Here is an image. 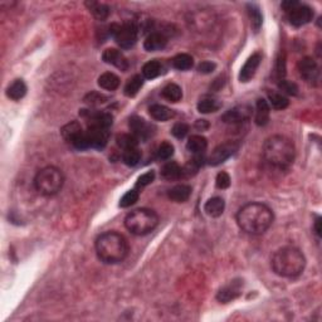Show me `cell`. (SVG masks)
<instances>
[{
  "label": "cell",
  "mask_w": 322,
  "mask_h": 322,
  "mask_svg": "<svg viewBox=\"0 0 322 322\" xmlns=\"http://www.w3.org/2000/svg\"><path fill=\"white\" fill-rule=\"evenodd\" d=\"M208 147V141L204 136L201 135H193L189 137L186 142V149L194 155H199V154H204V151Z\"/></svg>",
  "instance_id": "603a6c76"
},
{
  "label": "cell",
  "mask_w": 322,
  "mask_h": 322,
  "mask_svg": "<svg viewBox=\"0 0 322 322\" xmlns=\"http://www.w3.org/2000/svg\"><path fill=\"white\" fill-rule=\"evenodd\" d=\"M161 176L166 180H176L183 176V169L175 161H170L165 164L161 169Z\"/></svg>",
  "instance_id": "484cf974"
},
{
  "label": "cell",
  "mask_w": 322,
  "mask_h": 322,
  "mask_svg": "<svg viewBox=\"0 0 322 322\" xmlns=\"http://www.w3.org/2000/svg\"><path fill=\"white\" fill-rule=\"evenodd\" d=\"M162 71V64L159 61L154 60L150 61V62L145 63L144 67H142V74H144L145 78L147 80H154V78L159 77L161 74Z\"/></svg>",
  "instance_id": "1f68e13d"
},
{
  "label": "cell",
  "mask_w": 322,
  "mask_h": 322,
  "mask_svg": "<svg viewBox=\"0 0 322 322\" xmlns=\"http://www.w3.org/2000/svg\"><path fill=\"white\" fill-rule=\"evenodd\" d=\"M102 60L105 61L106 63L112 64V66H115L116 68L121 69V71H124V72L127 71L128 67H130L127 58H126L125 55L121 53V50H119V49H115V48L106 49L102 54Z\"/></svg>",
  "instance_id": "e0dca14e"
},
{
  "label": "cell",
  "mask_w": 322,
  "mask_h": 322,
  "mask_svg": "<svg viewBox=\"0 0 322 322\" xmlns=\"http://www.w3.org/2000/svg\"><path fill=\"white\" fill-rule=\"evenodd\" d=\"M154 179H155V173H154V172H147V173L142 174V175L140 176L139 179H137L136 186L137 187L147 186V185H149V184L153 183Z\"/></svg>",
  "instance_id": "7bdbcfd3"
},
{
  "label": "cell",
  "mask_w": 322,
  "mask_h": 322,
  "mask_svg": "<svg viewBox=\"0 0 322 322\" xmlns=\"http://www.w3.org/2000/svg\"><path fill=\"white\" fill-rule=\"evenodd\" d=\"M195 128L199 131H205L209 128V122L206 121V120H198L197 122H195Z\"/></svg>",
  "instance_id": "7dc6e473"
},
{
  "label": "cell",
  "mask_w": 322,
  "mask_h": 322,
  "mask_svg": "<svg viewBox=\"0 0 322 322\" xmlns=\"http://www.w3.org/2000/svg\"><path fill=\"white\" fill-rule=\"evenodd\" d=\"M27 94V85L23 80H15L7 88V96L13 101H21Z\"/></svg>",
  "instance_id": "cb8c5ba5"
},
{
  "label": "cell",
  "mask_w": 322,
  "mask_h": 322,
  "mask_svg": "<svg viewBox=\"0 0 322 322\" xmlns=\"http://www.w3.org/2000/svg\"><path fill=\"white\" fill-rule=\"evenodd\" d=\"M86 5L88 7L89 12L93 14L94 18H97L99 21H105L108 15H110V7L106 4H102V3H97V2H87Z\"/></svg>",
  "instance_id": "83f0119b"
},
{
  "label": "cell",
  "mask_w": 322,
  "mask_h": 322,
  "mask_svg": "<svg viewBox=\"0 0 322 322\" xmlns=\"http://www.w3.org/2000/svg\"><path fill=\"white\" fill-rule=\"evenodd\" d=\"M187 132H189V126L184 124V122H178V124H175L172 130V134L176 137V139H184V137L187 135Z\"/></svg>",
  "instance_id": "b9f144b4"
},
{
  "label": "cell",
  "mask_w": 322,
  "mask_h": 322,
  "mask_svg": "<svg viewBox=\"0 0 322 322\" xmlns=\"http://www.w3.org/2000/svg\"><path fill=\"white\" fill-rule=\"evenodd\" d=\"M270 115H271V108L268 105V101L264 99H259L256 103V124L258 126H266L270 121Z\"/></svg>",
  "instance_id": "ffe728a7"
},
{
  "label": "cell",
  "mask_w": 322,
  "mask_h": 322,
  "mask_svg": "<svg viewBox=\"0 0 322 322\" xmlns=\"http://www.w3.org/2000/svg\"><path fill=\"white\" fill-rule=\"evenodd\" d=\"M243 283L240 281H233L231 285L224 286L220 288L219 292L217 293V299L222 304H228V302L234 301L242 295Z\"/></svg>",
  "instance_id": "2e32d148"
},
{
  "label": "cell",
  "mask_w": 322,
  "mask_h": 322,
  "mask_svg": "<svg viewBox=\"0 0 322 322\" xmlns=\"http://www.w3.org/2000/svg\"><path fill=\"white\" fill-rule=\"evenodd\" d=\"M220 108V102L218 100L212 99V97H204L199 101L198 111L200 113H213L217 112Z\"/></svg>",
  "instance_id": "d6a6232c"
},
{
  "label": "cell",
  "mask_w": 322,
  "mask_h": 322,
  "mask_svg": "<svg viewBox=\"0 0 322 322\" xmlns=\"http://www.w3.org/2000/svg\"><path fill=\"white\" fill-rule=\"evenodd\" d=\"M278 87L282 92H285V93H287V94H291V96H297L298 94L297 85L291 82V81L281 80L278 83Z\"/></svg>",
  "instance_id": "ab89813d"
},
{
  "label": "cell",
  "mask_w": 322,
  "mask_h": 322,
  "mask_svg": "<svg viewBox=\"0 0 322 322\" xmlns=\"http://www.w3.org/2000/svg\"><path fill=\"white\" fill-rule=\"evenodd\" d=\"M263 158L272 167L286 170L295 161L296 147L288 137L273 135L263 144Z\"/></svg>",
  "instance_id": "7a4b0ae2"
},
{
  "label": "cell",
  "mask_w": 322,
  "mask_h": 322,
  "mask_svg": "<svg viewBox=\"0 0 322 322\" xmlns=\"http://www.w3.org/2000/svg\"><path fill=\"white\" fill-rule=\"evenodd\" d=\"M239 149V145L234 141H226L224 144H220L219 146L213 150L211 158H209V164L212 166H218L222 162L228 160L231 156H233Z\"/></svg>",
  "instance_id": "30bf717a"
},
{
  "label": "cell",
  "mask_w": 322,
  "mask_h": 322,
  "mask_svg": "<svg viewBox=\"0 0 322 322\" xmlns=\"http://www.w3.org/2000/svg\"><path fill=\"white\" fill-rule=\"evenodd\" d=\"M81 115L87 120L88 126H97V127L110 128L113 121V117L108 112L92 111V110H82Z\"/></svg>",
  "instance_id": "4fadbf2b"
},
{
  "label": "cell",
  "mask_w": 322,
  "mask_h": 322,
  "mask_svg": "<svg viewBox=\"0 0 322 322\" xmlns=\"http://www.w3.org/2000/svg\"><path fill=\"white\" fill-rule=\"evenodd\" d=\"M272 209L262 203H249L237 213V223L244 233L260 236L266 233L273 224Z\"/></svg>",
  "instance_id": "6da1fadb"
},
{
  "label": "cell",
  "mask_w": 322,
  "mask_h": 322,
  "mask_svg": "<svg viewBox=\"0 0 322 322\" xmlns=\"http://www.w3.org/2000/svg\"><path fill=\"white\" fill-rule=\"evenodd\" d=\"M273 272L285 278H295L304 272L306 258L298 248L283 247L273 254L271 260Z\"/></svg>",
  "instance_id": "277c9868"
},
{
  "label": "cell",
  "mask_w": 322,
  "mask_h": 322,
  "mask_svg": "<svg viewBox=\"0 0 322 322\" xmlns=\"http://www.w3.org/2000/svg\"><path fill=\"white\" fill-rule=\"evenodd\" d=\"M297 4H298V2H295V0H287V2L282 3V8H283L285 12L287 13V12H290L291 9H293V8H295Z\"/></svg>",
  "instance_id": "bcb514c9"
},
{
  "label": "cell",
  "mask_w": 322,
  "mask_h": 322,
  "mask_svg": "<svg viewBox=\"0 0 322 322\" xmlns=\"http://www.w3.org/2000/svg\"><path fill=\"white\" fill-rule=\"evenodd\" d=\"M149 113L154 120H156V121H161V122L167 121V120H170L172 117H174L173 110H170L169 107H166V106H164V105H158V103H156V105L150 106Z\"/></svg>",
  "instance_id": "d4e9b609"
},
{
  "label": "cell",
  "mask_w": 322,
  "mask_h": 322,
  "mask_svg": "<svg viewBox=\"0 0 322 322\" xmlns=\"http://www.w3.org/2000/svg\"><path fill=\"white\" fill-rule=\"evenodd\" d=\"M142 85H144V78L140 74H135L134 77H131L130 80L127 81L125 86V94L127 97H135L139 91L141 89Z\"/></svg>",
  "instance_id": "f546056e"
},
{
  "label": "cell",
  "mask_w": 322,
  "mask_h": 322,
  "mask_svg": "<svg viewBox=\"0 0 322 322\" xmlns=\"http://www.w3.org/2000/svg\"><path fill=\"white\" fill-rule=\"evenodd\" d=\"M116 142L120 147H122L124 150L128 149H135L139 145V140L136 136L131 135V134H121L116 137Z\"/></svg>",
  "instance_id": "d590c367"
},
{
  "label": "cell",
  "mask_w": 322,
  "mask_h": 322,
  "mask_svg": "<svg viewBox=\"0 0 322 322\" xmlns=\"http://www.w3.org/2000/svg\"><path fill=\"white\" fill-rule=\"evenodd\" d=\"M85 136L88 149L101 150L107 145L108 128L97 127V126H88L87 131H85Z\"/></svg>",
  "instance_id": "ba28073f"
},
{
  "label": "cell",
  "mask_w": 322,
  "mask_h": 322,
  "mask_svg": "<svg viewBox=\"0 0 322 322\" xmlns=\"http://www.w3.org/2000/svg\"><path fill=\"white\" fill-rule=\"evenodd\" d=\"M224 209H225V201L223 198L214 197L209 199L204 205V212L212 218H218L223 214Z\"/></svg>",
  "instance_id": "44dd1931"
},
{
  "label": "cell",
  "mask_w": 322,
  "mask_h": 322,
  "mask_svg": "<svg viewBox=\"0 0 322 322\" xmlns=\"http://www.w3.org/2000/svg\"><path fill=\"white\" fill-rule=\"evenodd\" d=\"M128 126H130L131 131H132V135L137 137V140H142V141H146L149 137L153 136V126L147 124L144 119L139 116H132L130 117V121H128Z\"/></svg>",
  "instance_id": "5bb4252c"
},
{
  "label": "cell",
  "mask_w": 322,
  "mask_h": 322,
  "mask_svg": "<svg viewBox=\"0 0 322 322\" xmlns=\"http://www.w3.org/2000/svg\"><path fill=\"white\" fill-rule=\"evenodd\" d=\"M94 248L99 259L106 264L122 262L130 251L127 239L117 232H106L101 234L96 239Z\"/></svg>",
  "instance_id": "3957f363"
},
{
  "label": "cell",
  "mask_w": 322,
  "mask_h": 322,
  "mask_svg": "<svg viewBox=\"0 0 322 322\" xmlns=\"http://www.w3.org/2000/svg\"><path fill=\"white\" fill-rule=\"evenodd\" d=\"M167 38L165 37L162 33H151L146 37L144 42V48L147 52H156V50H161L166 47Z\"/></svg>",
  "instance_id": "ac0fdd59"
},
{
  "label": "cell",
  "mask_w": 322,
  "mask_h": 322,
  "mask_svg": "<svg viewBox=\"0 0 322 322\" xmlns=\"http://www.w3.org/2000/svg\"><path fill=\"white\" fill-rule=\"evenodd\" d=\"M215 68H217V64L213 63V62H209V61H204V62H201L198 66L199 73H203V74L212 73V72L214 71Z\"/></svg>",
  "instance_id": "ee69618b"
},
{
  "label": "cell",
  "mask_w": 322,
  "mask_h": 322,
  "mask_svg": "<svg viewBox=\"0 0 322 322\" xmlns=\"http://www.w3.org/2000/svg\"><path fill=\"white\" fill-rule=\"evenodd\" d=\"M287 18L290 23L295 27H302L305 24H309L313 18V10L309 5L298 4L293 9L287 12Z\"/></svg>",
  "instance_id": "8fae6325"
},
{
  "label": "cell",
  "mask_w": 322,
  "mask_h": 322,
  "mask_svg": "<svg viewBox=\"0 0 322 322\" xmlns=\"http://www.w3.org/2000/svg\"><path fill=\"white\" fill-rule=\"evenodd\" d=\"M248 14H249V18H251V24L252 28H253L254 32H258L262 27V13H260L258 5L256 4H248Z\"/></svg>",
  "instance_id": "e575fe53"
},
{
  "label": "cell",
  "mask_w": 322,
  "mask_h": 322,
  "mask_svg": "<svg viewBox=\"0 0 322 322\" xmlns=\"http://www.w3.org/2000/svg\"><path fill=\"white\" fill-rule=\"evenodd\" d=\"M174 155V146L170 142H161L158 147V158L160 160H169Z\"/></svg>",
  "instance_id": "74e56055"
},
{
  "label": "cell",
  "mask_w": 322,
  "mask_h": 322,
  "mask_svg": "<svg viewBox=\"0 0 322 322\" xmlns=\"http://www.w3.org/2000/svg\"><path fill=\"white\" fill-rule=\"evenodd\" d=\"M193 66H194V60L192 55L186 53H180L173 58V67L179 71H187L193 68Z\"/></svg>",
  "instance_id": "4dcf8cb0"
},
{
  "label": "cell",
  "mask_w": 322,
  "mask_h": 322,
  "mask_svg": "<svg viewBox=\"0 0 322 322\" xmlns=\"http://www.w3.org/2000/svg\"><path fill=\"white\" fill-rule=\"evenodd\" d=\"M320 224H321V218L317 217V219H316V222H315V232H316V234H317V237H321Z\"/></svg>",
  "instance_id": "c3c4849f"
},
{
  "label": "cell",
  "mask_w": 322,
  "mask_h": 322,
  "mask_svg": "<svg viewBox=\"0 0 322 322\" xmlns=\"http://www.w3.org/2000/svg\"><path fill=\"white\" fill-rule=\"evenodd\" d=\"M110 33L122 49L132 48L137 42V28L134 23H124L122 25L112 24Z\"/></svg>",
  "instance_id": "52a82bcc"
},
{
  "label": "cell",
  "mask_w": 322,
  "mask_h": 322,
  "mask_svg": "<svg viewBox=\"0 0 322 322\" xmlns=\"http://www.w3.org/2000/svg\"><path fill=\"white\" fill-rule=\"evenodd\" d=\"M159 224V215L147 208L130 212L125 218V226L134 236H146Z\"/></svg>",
  "instance_id": "5b68a950"
},
{
  "label": "cell",
  "mask_w": 322,
  "mask_h": 322,
  "mask_svg": "<svg viewBox=\"0 0 322 322\" xmlns=\"http://www.w3.org/2000/svg\"><path fill=\"white\" fill-rule=\"evenodd\" d=\"M260 61H262V55H260V53L258 52L254 53V54H252L251 57L248 58L247 62L244 63V66L242 67V69H240L239 72L240 82L243 83L249 82V81L254 77V74H256L257 69H258L260 64Z\"/></svg>",
  "instance_id": "9a60e30c"
},
{
  "label": "cell",
  "mask_w": 322,
  "mask_h": 322,
  "mask_svg": "<svg viewBox=\"0 0 322 322\" xmlns=\"http://www.w3.org/2000/svg\"><path fill=\"white\" fill-rule=\"evenodd\" d=\"M137 200H139V192L137 190H128L120 200V206L121 208H128V206L134 205Z\"/></svg>",
  "instance_id": "f35d334b"
},
{
  "label": "cell",
  "mask_w": 322,
  "mask_h": 322,
  "mask_svg": "<svg viewBox=\"0 0 322 322\" xmlns=\"http://www.w3.org/2000/svg\"><path fill=\"white\" fill-rule=\"evenodd\" d=\"M122 160L127 166H136L141 160V153L140 150L135 147V149H128L124 151V155H122Z\"/></svg>",
  "instance_id": "8d00e7d4"
},
{
  "label": "cell",
  "mask_w": 322,
  "mask_h": 322,
  "mask_svg": "<svg viewBox=\"0 0 322 322\" xmlns=\"http://www.w3.org/2000/svg\"><path fill=\"white\" fill-rule=\"evenodd\" d=\"M161 94L169 102H179L183 97V91H181L180 86L175 85V83H169L162 88Z\"/></svg>",
  "instance_id": "f1b7e54d"
},
{
  "label": "cell",
  "mask_w": 322,
  "mask_h": 322,
  "mask_svg": "<svg viewBox=\"0 0 322 322\" xmlns=\"http://www.w3.org/2000/svg\"><path fill=\"white\" fill-rule=\"evenodd\" d=\"M299 75L310 85H315L320 80V68L313 58L305 57L297 64Z\"/></svg>",
  "instance_id": "9c48e42d"
},
{
  "label": "cell",
  "mask_w": 322,
  "mask_h": 322,
  "mask_svg": "<svg viewBox=\"0 0 322 322\" xmlns=\"http://www.w3.org/2000/svg\"><path fill=\"white\" fill-rule=\"evenodd\" d=\"M252 116V107L248 105H238L236 107L231 108L222 116L223 122L225 124H242V122L248 121Z\"/></svg>",
  "instance_id": "7c38bea8"
},
{
  "label": "cell",
  "mask_w": 322,
  "mask_h": 322,
  "mask_svg": "<svg viewBox=\"0 0 322 322\" xmlns=\"http://www.w3.org/2000/svg\"><path fill=\"white\" fill-rule=\"evenodd\" d=\"M99 86L101 88L107 89V91H115L120 86V78L115 73L106 72L99 77Z\"/></svg>",
  "instance_id": "4316f807"
},
{
  "label": "cell",
  "mask_w": 322,
  "mask_h": 322,
  "mask_svg": "<svg viewBox=\"0 0 322 322\" xmlns=\"http://www.w3.org/2000/svg\"><path fill=\"white\" fill-rule=\"evenodd\" d=\"M64 175L62 170L55 166H46L37 173L34 186L38 193L46 197H53L62 190Z\"/></svg>",
  "instance_id": "8992f818"
},
{
  "label": "cell",
  "mask_w": 322,
  "mask_h": 322,
  "mask_svg": "<svg viewBox=\"0 0 322 322\" xmlns=\"http://www.w3.org/2000/svg\"><path fill=\"white\" fill-rule=\"evenodd\" d=\"M268 101L270 103L268 105L272 106L276 110H285V108L288 107L290 105V101L286 96H283L282 93H278V92H268Z\"/></svg>",
  "instance_id": "836d02e7"
},
{
  "label": "cell",
  "mask_w": 322,
  "mask_h": 322,
  "mask_svg": "<svg viewBox=\"0 0 322 322\" xmlns=\"http://www.w3.org/2000/svg\"><path fill=\"white\" fill-rule=\"evenodd\" d=\"M192 186L186 185V184H179V185H175L174 187L167 192V197L169 199H172L173 201H176V203H184L192 195Z\"/></svg>",
  "instance_id": "d6986e66"
},
{
  "label": "cell",
  "mask_w": 322,
  "mask_h": 322,
  "mask_svg": "<svg viewBox=\"0 0 322 322\" xmlns=\"http://www.w3.org/2000/svg\"><path fill=\"white\" fill-rule=\"evenodd\" d=\"M83 132L82 126H81L78 122L72 121L68 122L67 125H64L61 130V134H62V137L66 140L69 144H73L75 140L78 139V136Z\"/></svg>",
  "instance_id": "7402d4cb"
},
{
  "label": "cell",
  "mask_w": 322,
  "mask_h": 322,
  "mask_svg": "<svg viewBox=\"0 0 322 322\" xmlns=\"http://www.w3.org/2000/svg\"><path fill=\"white\" fill-rule=\"evenodd\" d=\"M106 97H103L102 94H99V93H94V92H92V93H89L88 96L86 97L85 101L87 103H91V105H97V103H102L105 102Z\"/></svg>",
  "instance_id": "f6af8a7d"
},
{
  "label": "cell",
  "mask_w": 322,
  "mask_h": 322,
  "mask_svg": "<svg viewBox=\"0 0 322 322\" xmlns=\"http://www.w3.org/2000/svg\"><path fill=\"white\" fill-rule=\"evenodd\" d=\"M215 184H217L218 189H228L231 186V176L225 172L219 173L217 175V179H215Z\"/></svg>",
  "instance_id": "60d3db41"
}]
</instances>
